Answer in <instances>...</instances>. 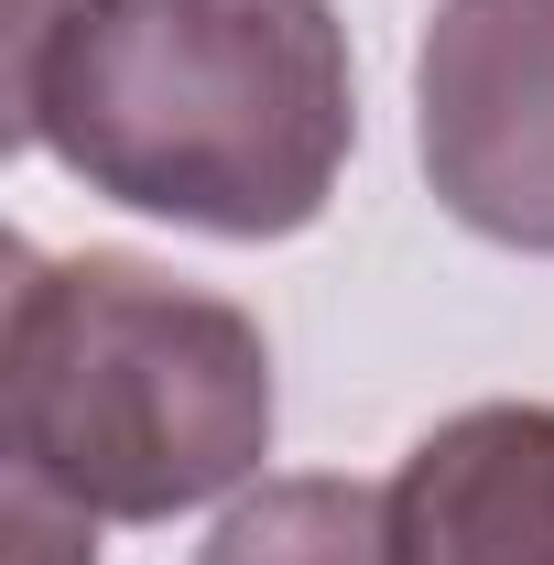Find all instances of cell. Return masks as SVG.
<instances>
[{
    "instance_id": "obj_1",
    "label": "cell",
    "mask_w": 554,
    "mask_h": 565,
    "mask_svg": "<svg viewBox=\"0 0 554 565\" xmlns=\"http://www.w3.org/2000/svg\"><path fill=\"white\" fill-rule=\"evenodd\" d=\"M11 131L196 239H294L359 152L338 0H22Z\"/></svg>"
},
{
    "instance_id": "obj_2",
    "label": "cell",
    "mask_w": 554,
    "mask_h": 565,
    "mask_svg": "<svg viewBox=\"0 0 554 565\" xmlns=\"http://www.w3.org/2000/svg\"><path fill=\"white\" fill-rule=\"evenodd\" d=\"M273 457V338L131 250L11 239L0 468L76 522H174Z\"/></svg>"
},
{
    "instance_id": "obj_3",
    "label": "cell",
    "mask_w": 554,
    "mask_h": 565,
    "mask_svg": "<svg viewBox=\"0 0 554 565\" xmlns=\"http://www.w3.org/2000/svg\"><path fill=\"white\" fill-rule=\"evenodd\" d=\"M414 152L457 228L554 262V0H435L414 44Z\"/></svg>"
},
{
    "instance_id": "obj_4",
    "label": "cell",
    "mask_w": 554,
    "mask_h": 565,
    "mask_svg": "<svg viewBox=\"0 0 554 565\" xmlns=\"http://www.w3.org/2000/svg\"><path fill=\"white\" fill-rule=\"evenodd\" d=\"M392 565H554V403H468L392 479Z\"/></svg>"
},
{
    "instance_id": "obj_5",
    "label": "cell",
    "mask_w": 554,
    "mask_h": 565,
    "mask_svg": "<svg viewBox=\"0 0 554 565\" xmlns=\"http://www.w3.org/2000/svg\"><path fill=\"white\" fill-rule=\"evenodd\" d=\"M196 565H392V500L359 479H262L228 500Z\"/></svg>"
}]
</instances>
